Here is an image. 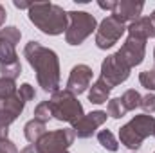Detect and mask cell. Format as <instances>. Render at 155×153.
<instances>
[{
    "label": "cell",
    "instance_id": "obj_33",
    "mask_svg": "<svg viewBox=\"0 0 155 153\" xmlns=\"http://www.w3.org/2000/svg\"><path fill=\"white\" fill-rule=\"evenodd\" d=\"M134 153H135V151H134Z\"/></svg>",
    "mask_w": 155,
    "mask_h": 153
},
{
    "label": "cell",
    "instance_id": "obj_17",
    "mask_svg": "<svg viewBox=\"0 0 155 153\" xmlns=\"http://www.w3.org/2000/svg\"><path fill=\"white\" fill-rule=\"evenodd\" d=\"M141 97H143V96H141L135 88H130V90H126L119 99H121L124 110H126V112H132V110L139 108V105H141Z\"/></svg>",
    "mask_w": 155,
    "mask_h": 153
},
{
    "label": "cell",
    "instance_id": "obj_24",
    "mask_svg": "<svg viewBox=\"0 0 155 153\" xmlns=\"http://www.w3.org/2000/svg\"><path fill=\"white\" fill-rule=\"evenodd\" d=\"M0 153H20V151L16 150L15 142H11V141L7 139V141H2V142H0Z\"/></svg>",
    "mask_w": 155,
    "mask_h": 153
},
{
    "label": "cell",
    "instance_id": "obj_19",
    "mask_svg": "<svg viewBox=\"0 0 155 153\" xmlns=\"http://www.w3.org/2000/svg\"><path fill=\"white\" fill-rule=\"evenodd\" d=\"M107 115L112 117V119H121V117L126 115V110H124V106H123L119 97L108 99V103H107Z\"/></svg>",
    "mask_w": 155,
    "mask_h": 153
},
{
    "label": "cell",
    "instance_id": "obj_31",
    "mask_svg": "<svg viewBox=\"0 0 155 153\" xmlns=\"http://www.w3.org/2000/svg\"><path fill=\"white\" fill-rule=\"evenodd\" d=\"M153 61H155V49H153Z\"/></svg>",
    "mask_w": 155,
    "mask_h": 153
},
{
    "label": "cell",
    "instance_id": "obj_18",
    "mask_svg": "<svg viewBox=\"0 0 155 153\" xmlns=\"http://www.w3.org/2000/svg\"><path fill=\"white\" fill-rule=\"evenodd\" d=\"M97 141H99V144H101L105 150H108V151H117V150H119V142H117V139L114 137V133H112L110 130H101V132L97 133Z\"/></svg>",
    "mask_w": 155,
    "mask_h": 153
},
{
    "label": "cell",
    "instance_id": "obj_6",
    "mask_svg": "<svg viewBox=\"0 0 155 153\" xmlns=\"http://www.w3.org/2000/svg\"><path fill=\"white\" fill-rule=\"evenodd\" d=\"M69 25L65 31V41L69 45H81L96 29L97 20L87 11H69Z\"/></svg>",
    "mask_w": 155,
    "mask_h": 153
},
{
    "label": "cell",
    "instance_id": "obj_2",
    "mask_svg": "<svg viewBox=\"0 0 155 153\" xmlns=\"http://www.w3.org/2000/svg\"><path fill=\"white\" fill-rule=\"evenodd\" d=\"M27 16L31 24H35L36 29H40L43 34H49V36L63 34L69 25L67 11L61 5L52 4V2H33L27 11Z\"/></svg>",
    "mask_w": 155,
    "mask_h": 153
},
{
    "label": "cell",
    "instance_id": "obj_10",
    "mask_svg": "<svg viewBox=\"0 0 155 153\" xmlns=\"http://www.w3.org/2000/svg\"><path fill=\"white\" fill-rule=\"evenodd\" d=\"M119 58L130 67H137L144 61V54H146V40L137 38V36H128L126 41L121 45V49L117 50Z\"/></svg>",
    "mask_w": 155,
    "mask_h": 153
},
{
    "label": "cell",
    "instance_id": "obj_34",
    "mask_svg": "<svg viewBox=\"0 0 155 153\" xmlns=\"http://www.w3.org/2000/svg\"><path fill=\"white\" fill-rule=\"evenodd\" d=\"M153 135H155V133H153Z\"/></svg>",
    "mask_w": 155,
    "mask_h": 153
},
{
    "label": "cell",
    "instance_id": "obj_26",
    "mask_svg": "<svg viewBox=\"0 0 155 153\" xmlns=\"http://www.w3.org/2000/svg\"><path fill=\"white\" fill-rule=\"evenodd\" d=\"M7 135H9V126H5V124L0 122V142L7 141Z\"/></svg>",
    "mask_w": 155,
    "mask_h": 153
},
{
    "label": "cell",
    "instance_id": "obj_11",
    "mask_svg": "<svg viewBox=\"0 0 155 153\" xmlns=\"http://www.w3.org/2000/svg\"><path fill=\"white\" fill-rule=\"evenodd\" d=\"M107 112L103 110H94L90 114H85L79 121L72 122V132L76 133L78 139H88L96 133V130L107 122Z\"/></svg>",
    "mask_w": 155,
    "mask_h": 153
},
{
    "label": "cell",
    "instance_id": "obj_7",
    "mask_svg": "<svg viewBox=\"0 0 155 153\" xmlns=\"http://www.w3.org/2000/svg\"><path fill=\"white\" fill-rule=\"evenodd\" d=\"M74 139L76 133L72 132V128H63L47 132L35 146L38 153H69V148L74 142Z\"/></svg>",
    "mask_w": 155,
    "mask_h": 153
},
{
    "label": "cell",
    "instance_id": "obj_16",
    "mask_svg": "<svg viewBox=\"0 0 155 153\" xmlns=\"http://www.w3.org/2000/svg\"><path fill=\"white\" fill-rule=\"evenodd\" d=\"M45 133H47V124L41 122V121H38V119H31V121L25 122V126H24V135H25V139H27L31 144H36Z\"/></svg>",
    "mask_w": 155,
    "mask_h": 153
},
{
    "label": "cell",
    "instance_id": "obj_13",
    "mask_svg": "<svg viewBox=\"0 0 155 153\" xmlns=\"http://www.w3.org/2000/svg\"><path fill=\"white\" fill-rule=\"evenodd\" d=\"M144 9L143 2H132V0H119L116 4V9L112 11V15L119 18L121 22H135L137 18H141V13Z\"/></svg>",
    "mask_w": 155,
    "mask_h": 153
},
{
    "label": "cell",
    "instance_id": "obj_20",
    "mask_svg": "<svg viewBox=\"0 0 155 153\" xmlns=\"http://www.w3.org/2000/svg\"><path fill=\"white\" fill-rule=\"evenodd\" d=\"M18 86L13 79H5V77H0V101H5L9 97H13L16 94Z\"/></svg>",
    "mask_w": 155,
    "mask_h": 153
},
{
    "label": "cell",
    "instance_id": "obj_30",
    "mask_svg": "<svg viewBox=\"0 0 155 153\" xmlns=\"http://www.w3.org/2000/svg\"><path fill=\"white\" fill-rule=\"evenodd\" d=\"M150 20L153 22V25H155V9H153V11H152V15H150Z\"/></svg>",
    "mask_w": 155,
    "mask_h": 153
},
{
    "label": "cell",
    "instance_id": "obj_29",
    "mask_svg": "<svg viewBox=\"0 0 155 153\" xmlns=\"http://www.w3.org/2000/svg\"><path fill=\"white\" fill-rule=\"evenodd\" d=\"M5 16H7L5 7H4V5H0V27H2V25H4V22H5Z\"/></svg>",
    "mask_w": 155,
    "mask_h": 153
},
{
    "label": "cell",
    "instance_id": "obj_3",
    "mask_svg": "<svg viewBox=\"0 0 155 153\" xmlns=\"http://www.w3.org/2000/svg\"><path fill=\"white\" fill-rule=\"evenodd\" d=\"M22 38L18 27L9 25L0 29V74L5 79H16L22 74V63L16 54V43Z\"/></svg>",
    "mask_w": 155,
    "mask_h": 153
},
{
    "label": "cell",
    "instance_id": "obj_15",
    "mask_svg": "<svg viewBox=\"0 0 155 153\" xmlns=\"http://www.w3.org/2000/svg\"><path fill=\"white\" fill-rule=\"evenodd\" d=\"M110 92H112V86H110L105 79L97 77V79H96V83L90 86L88 101H90V103H94V105H103V103H107V101H108Z\"/></svg>",
    "mask_w": 155,
    "mask_h": 153
},
{
    "label": "cell",
    "instance_id": "obj_8",
    "mask_svg": "<svg viewBox=\"0 0 155 153\" xmlns=\"http://www.w3.org/2000/svg\"><path fill=\"white\" fill-rule=\"evenodd\" d=\"M124 31H126L124 22H121L114 15L107 16L99 24V27L96 31V45H97V49H101V50L112 49L119 41V38L124 34Z\"/></svg>",
    "mask_w": 155,
    "mask_h": 153
},
{
    "label": "cell",
    "instance_id": "obj_27",
    "mask_svg": "<svg viewBox=\"0 0 155 153\" xmlns=\"http://www.w3.org/2000/svg\"><path fill=\"white\" fill-rule=\"evenodd\" d=\"M13 4H15V7H16V9H27V11H29V7H31V4H33V2H18V0H15Z\"/></svg>",
    "mask_w": 155,
    "mask_h": 153
},
{
    "label": "cell",
    "instance_id": "obj_22",
    "mask_svg": "<svg viewBox=\"0 0 155 153\" xmlns=\"http://www.w3.org/2000/svg\"><path fill=\"white\" fill-rule=\"evenodd\" d=\"M139 83L148 90V92H153L155 90V70H144L139 74Z\"/></svg>",
    "mask_w": 155,
    "mask_h": 153
},
{
    "label": "cell",
    "instance_id": "obj_4",
    "mask_svg": "<svg viewBox=\"0 0 155 153\" xmlns=\"http://www.w3.org/2000/svg\"><path fill=\"white\" fill-rule=\"evenodd\" d=\"M155 133V117L148 114L135 115L130 122L119 128V141L128 150H139L146 137Z\"/></svg>",
    "mask_w": 155,
    "mask_h": 153
},
{
    "label": "cell",
    "instance_id": "obj_9",
    "mask_svg": "<svg viewBox=\"0 0 155 153\" xmlns=\"http://www.w3.org/2000/svg\"><path fill=\"white\" fill-rule=\"evenodd\" d=\"M130 67L119 58V54H110V56H107L105 60H103V63H101V79H105L112 88L117 86V85H121V83H124L128 77H130Z\"/></svg>",
    "mask_w": 155,
    "mask_h": 153
},
{
    "label": "cell",
    "instance_id": "obj_32",
    "mask_svg": "<svg viewBox=\"0 0 155 153\" xmlns=\"http://www.w3.org/2000/svg\"><path fill=\"white\" fill-rule=\"evenodd\" d=\"M153 70H155V67H153Z\"/></svg>",
    "mask_w": 155,
    "mask_h": 153
},
{
    "label": "cell",
    "instance_id": "obj_12",
    "mask_svg": "<svg viewBox=\"0 0 155 153\" xmlns=\"http://www.w3.org/2000/svg\"><path fill=\"white\" fill-rule=\"evenodd\" d=\"M92 74H94L92 69L85 63H79L76 67H72L69 79H67V90H71L74 96L83 94L92 83Z\"/></svg>",
    "mask_w": 155,
    "mask_h": 153
},
{
    "label": "cell",
    "instance_id": "obj_35",
    "mask_svg": "<svg viewBox=\"0 0 155 153\" xmlns=\"http://www.w3.org/2000/svg\"><path fill=\"white\" fill-rule=\"evenodd\" d=\"M153 153H155V151H153Z\"/></svg>",
    "mask_w": 155,
    "mask_h": 153
},
{
    "label": "cell",
    "instance_id": "obj_1",
    "mask_svg": "<svg viewBox=\"0 0 155 153\" xmlns=\"http://www.w3.org/2000/svg\"><path fill=\"white\" fill-rule=\"evenodd\" d=\"M24 56L27 58L29 65L36 72V81L43 92H58L60 90V58L52 49L43 47L40 41L31 40L24 47Z\"/></svg>",
    "mask_w": 155,
    "mask_h": 153
},
{
    "label": "cell",
    "instance_id": "obj_23",
    "mask_svg": "<svg viewBox=\"0 0 155 153\" xmlns=\"http://www.w3.org/2000/svg\"><path fill=\"white\" fill-rule=\"evenodd\" d=\"M143 110H144V114L152 115L155 112V94H146V96H143L141 97V105H139Z\"/></svg>",
    "mask_w": 155,
    "mask_h": 153
},
{
    "label": "cell",
    "instance_id": "obj_5",
    "mask_svg": "<svg viewBox=\"0 0 155 153\" xmlns=\"http://www.w3.org/2000/svg\"><path fill=\"white\" fill-rule=\"evenodd\" d=\"M49 105H51L52 117L56 121H61V122H71L72 124L85 115L83 105L78 101V96H74L67 88L54 92L49 99Z\"/></svg>",
    "mask_w": 155,
    "mask_h": 153
},
{
    "label": "cell",
    "instance_id": "obj_28",
    "mask_svg": "<svg viewBox=\"0 0 155 153\" xmlns=\"http://www.w3.org/2000/svg\"><path fill=\"white\" fill-rule=\"evenodd\" d=\"M20 153H38V150H36V146H35V144H29V146H25Z\"/></svg>",
    "mask_w": 155,
    "mask_h": 153
},
{
    "label": "cell",
    "instance_id": "obj_14",
    "mask_svg": "<svg viewBox=\"0 0 155 153\" xmlns=\"http://www.w3.org/2000/svg\"><path fill=\"white\" fill-rule=\"evenodd\" d=\"M128 36H137V38L148 40V38H155V25L153 22L150 20V16H141L135 22H132L128 27Z\"/></svg>",
    "mask_w": 155,
    "mask_h": 153
},
{
    "label": "cell",
    "instance_id": "obj_21",
    "mask_svg": "<svg viewBox=\"0 0 155 153\" xmlns=\"http://www.w3.org/2000/svg\"><path fill=\"white\" fill-rule=\"evenodd\" d=\"M35 119H38V121L45 122V124L52 119V112H51L49 101H41V103L36 105V108H35Z\"/></svg>",
    "mask_w": 155,
    "mask_h": 153
},
{
    "label": "cell",
    "instance_id": "obj_25",
    "mask_svg": "<svg viewBox=\"0 0 155 153\" xmlns=\"http://www.w3.org/2000/svg\"><path fill=\"white\" fill-rule=\"evenodd\" d=\"M116 0H107V2H97V5L101 7V9H108V11H114L116 9Z\"/></svg>",
    "mask_w": 155,
    "mask_h": 153
}]
</instances>
